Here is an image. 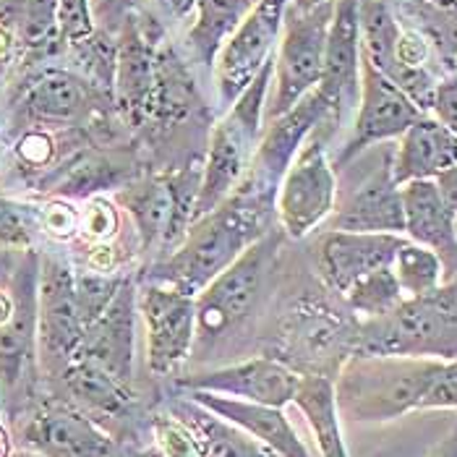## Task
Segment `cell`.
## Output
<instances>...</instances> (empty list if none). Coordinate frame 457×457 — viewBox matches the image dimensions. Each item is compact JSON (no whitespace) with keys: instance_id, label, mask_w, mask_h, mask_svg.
Here are the masks:
<instances>
[{"instance_id":"6da1fadb","label":"cell","mask_w":457,"mask_h":457,"mask_svg":"<svg viewBox=\"0 0 457 457\" xmlns=\"http://www.w3.org/2000/svg\"><path fill=\"white\" fill-rule=\"evenodd\" d=\"M115 42L112 107L123 131L137 144L168 139L204 107L168 27L146 8L134 5L123 13Z\"/></svg>"},{"instance_id":"7a4b0ae2","label":"cell","mask_w":457,"mask_h":457,"mask_svg":"<svg viewBox=\"0 0 457 457\" xmlns=\"http://www.w3.org/2000/svg\"><path fill=\"white\" fill-rule=\"evenodd\" d=\"M275 199L278 194L241 180L228 199L191 222L180 246L162 256L144 280L196 295L212 278L272 230Z\"/></svg>"},{"instance_id":"3957f363","label":"cell","mask_w":457,"mask_h":457,"mask_svg":"<svg viewBox=\"0 0 457 457\" xmlns=\"http://www.w3.org/2000/svg\"><path fill=\"white\" fill-rule=\"evenodd\" d=\"M29 129L89 131L97 144L110 146L123 131L112 95L63 63H47L16 79L8 95V129L16 137Z\"/></svg>"},{"instance_id":"277c9868","label":"cell","mask_w":457,"mask_h":457,"mask_svg":"<svg viewBox=\"0 0 457 457\" xmlns=\"http://www.w3.org/2000/svg\"><path fill=\"white\" fill-rule=\"evenodd\" d=\"M445 361L353 353L335 377L340 419L387 423L421 411V400Z\"/></svg>"},{"instance_id":"5b68a950","label":"cell","mask_w":457,"mask_h":457,"mask_svg":"<svg viewBox=\"0 0 457 457\" xmlns=\"http://www.w3.org/2000/svg\"><path fill=\"white\" fill-rule=\"evenodd\" d=\"M321 293H301L282 306L270 355L298 374L335 379L343 363L355 353L361 321L343 301L335 303Z\"/></svg>"},{"instance_id":"8992f818","label":"cell","mask_w":457,"mask_h":457,"mask_svg":"<svg viewBox=\"0 0 457 457\" xmlns=\"http://www.w3.org/2000/svg\"><path fill=\"white\" fill-rule=\"evenodd\" d=\"M355 353L403 358H457V278L421 298H405L385 317L361 321Z\"/></svg>"},{"instance_id":"52a82bcc","label":"cell","mask_w":457,"mask_h":457,"mask_svg":"<svg viewBox=\"0 0 457 457\" xmlns=\"http://www.w3.org/2000/svg\"><path fill=\"white\" fill-rule=\"evenodd\" d=\"M275 55L256 73V79L244 89V95L225 107V115L212 126L210 144L202 157V188L196 202V217L214 210L228 199L251 168L259 149L267 118V95L272 89Z\"/></svg>"},{"instance_id":"ba28073f","label":"cell","mask_w":457,"mask_h":457,"mask_svg":"<svg viewBox=\"0 0 457 457\" xmlns=\"http://www.w3.org/2000/svg\"><path fill=\"white\" fill-rule=\"evenodd\" d=\"M199 188L202 157H191L176 168L131 178L115 191V204L131 217L144 251L160 248L168 256L196 220Z\"/></svg>"},{"instance_id":"9c48e42d","label":"cell","mask_w":457,"mask_h":457,"mask_svg":"<svg viewBox=\"0 0 457 457\" xmlns=\"http://www.w3.org/2000/svg\"><path fill=\"white\" fill-rule=\"evenodd\" d=\"M37 280L39 253L29 248L11 278L13 314L0 327V408L11 421L37 403Z\"/></svg>"},{"instance_id":"30bf717a","label":"cell","mask_w":457,"mask_h":457,"mask_svg":"<svg viewBox=\"0 0 457 457\" xmlns=\"http://www.w3.org/2000/svg\"><path fill=\"white\" fill-rule=\"evenodd\" d=\"M332 13H335V0L309 11L287 3L280 42L275 50V73H272L275 92L267 105V120L287 112L312 89H317L324 69V50H327Z\"/></svg>"},{"instance_id":"8fae6325","label":"cell","mask_w":457,"mask_h":457,"mask_svg":"<svg viewBox=\"0 0 457 457\" xmlns=\"http://www.w3.org/2000/svg\"><path fill=\"white\" fill-rule=\"evenodd\" d=\"M280 236H285L282 230H270L196 293V340L212 343L253 312L264 278L275 262Z\"/></svg>"},{"instance_id":"7c38bea8","label":"cell","mask_w":457,"mask_h":457,"mask_svg":"<svg viewBox=\"0 0 457 457\" xmlns=\"http://www.w3.org/2000/svg\"><path fill=\"white\" fill-rule=\"evenodd\" d=\"M84 332L76 301V270L58 253H39L37 351L47 377H58L73 361Z\"/></svg>"},{"instance_id":"4fadbf2b","label":"cell","mask_w":457,"mask_h":457,"mask_svg":"<svg viewBox=\"0 0 457 457\" xmlns=\"http://www.w3.org/2000/svg\"><path fill=\"white\" fill-rule=\"evenodd\" d=\"M337 204V176L327 157L324 139L312 134L298 149L287 173L280 180L275 214L282 233L293 241L312 236L327 222Z\"/></svg>"},{"instance_id":"5bb4252c","label":"cell","mask_w":457,"mask_h":457,"mask_svg":"<svg viewBox=\"0 0 457 457\" xmlns=\"http://www.w3.org/2000/svg\"><path fill=\"white\" fill-rule=\"evenodd\" d=\"M137 306L152 377H176L196 345V295L141 280Z\"/></svg>"},{"instance_id":"9a60e30c","label":"cell","mask_w":457,"mask_h":457,"mask_svg":"<svg viewBox=\"0 0 457 457\" xmlns=\"http://www.w3.org/2000/svg\"><path fill=\"white\" fill-rule=\"evenodd\" d=\"M287 0H256L244 21L225 39L214 58V87L222 107H230L275 55Z\"/></svg>"},{"instance_id":"2e32d148","label":"cell","mask_w":457,"mask_h":457,"mask_svg":"<svg viewBox=\"0 0 457 457\" xmlns=\"http://www.w3.org/2000/svg\"><path fill=\"white\" fill-rule=\"evenodd\" d=\"M358 110L353 120L348 141L337 149L332 168H348L363 152L377 144L400 139L408 126H413L423 110L400 87H395L385 73L361 58V87H358Z\"/></svg>"},{"instance_id":"e0dca14e","label":"cell","mask_w":457,"mask_h":457,"mask_svg":"<svg viewBox=\"0 0 457 457\" xmlns=\"http://www.w3.org/2000/svg\"><path fill=\"white\" fill-rule=\"evenodd\" d=\"M21 445L39 457H118L115 439L66 397H39L19 428Z\"/></svg>"},{"instance_id":"ac0fdd59","label":"cell","mask_w":457,"mask_h":457,"mask_svg":"<svg viewBox=\"0 0 457 457\" xmlns=\"http://www.w3.org/2000/svg\"><path fill=\"white\" fill-rule=\"evenodd\" d=\"M301 374L293 371L272 355H256L238 363H228L220 369L178 377V392H210L220 397L259 403L270 408H285L293 403L298 392Z\"/></svg>"},{"instance_id":"d6986e66","label":"cell","mask_w":457,"mask_h":457,"mask_svg":"<svg viewBox=\"0 0 457 457\" xmlns=\"http://www.w3.org/2000/svg\"><path fill=\"white\" fill-rule=\"evenodd\" d=\"M137 290H139L137 280L126 275V280L120 282L105 312L87 327L79 353L73 355L97 363L110 377H115L129 387H134V361H137V319H139Z\"/></svg>"},{"instance_id":"ffe728a7","label":"cell","mask_w":457,"mask_h":457,"mask_svg":"<svg viewBox=\"0 0 457 457\" xmlns=\"http://www.w3.org/2000/svg\"><path fill=\"white\" fill-rule=\"evenodd\" d=\"M321 123H329V107L321 100L317 89H312L287 112L270 120L244 180L256 188L278 194L280 180L287 173L290 162L295 160L298 149L312 134H317Z\"/></svg>"},{"instance_id":"44dd1931","label":"cell","mask_w":457,"mask_h":457,"mask_svg":"<svg viewBox=\"0 0 457 457\" xmlns=\"http://www.w3.org/2000/svg\"><path fill=\"white\" fill-rule=\"evenodd\" d=\"M358 3L361 0H335V13L327 35L324 69L317 92L329 107L332 126H340L345 112L353 105H358V87H361Z\"/></svg>"},{"instance_id":"7402d4cb","label":"cell","mask_w":457,"mask_h":457,"mask_svg":"<svg viewBox=\"0 0 457 457\" xmlns=\"http://www.w3.org/2000/svg\"><path fill=\"white\" fill-rule=\"evenodd\" d=\"M405 236L389 233H348L327 230L317 241V272L321 285L332 295H343L353 282L392 267V259Z\"/></svg>"},{"instance_id":"603a6c76","label":"cell","mask_w":457,"mask_h":457,"mask_svg":"<svg viewBox=\"0 0 457 457\" xmlns=\"http://www.w3.org/2000/svg\"><path fill=\"white\" fill-rule=\"evenodd\" d=\"M327 222L329 230L405 236L403 188L392 178V154L382 160L371 176L363 178L345 199H337Z\"/></svg>"},{"instance_id":"cb8c5ba5","label":"cell","mask_w":457,"mask_h":457,"mask_svg":"<svg viewBox=\"0 0 457 457\" xmlns=\"http://www.w3.org/2000/svg\"><path fill=\"white\" fill-rule=\"evenodd\" d=\"M403 212H405V238L431 248L442 267L445 280L457 278V220L439 196L434 180L403 183Z\"/></svg>"},{"instance_id":"d4e9b609","label":"cell","mask_w":457,"mask_h":457,"mask_svg":"<svg viewBox=\"0 0 457 457\" xmlns=\"http://www.w3.org/2000/svg\"><path fill=\"white\" fill-rule=\"evenodd\" d=\"M199 405L210 408L220 419L236 423L251 434L256 442L270 447L278 457H314L306 442L298 436L295 426L285 416V408H270L259 403H246V400H233V397H220L210 392H183Z\"/></svg>"},{"instance_id":"484cf974","label":"cell","mask_w":457,"mask_h":457,"mask_svg":"<svg viewBox=\"0 0 457 457\" xmlns=\"http://www.w3.org/2000/svg\"><path fill=\"white\" fill-rule=\"evenodd\" d=\"M457 165V139L431 112L408 126L392 154V178L397 186L411 180H434Z\"/></svg>"},{"instance_id":"4316f807","label":"cell","mask_w":457,"mask_h":457,"mask_svg":"<svg viewBox=\"0 0 457 457\" xmlns=\"http://www.w3.org/2000/svg\"><path fill=\"white\" fill-rule=\"evenodd\" d=\"M63 389L66 400H71L76 408L89 413L95 421L97 419H126L137 403L134 387L118 382L110 377L105 369L87 358H73L69 366L55 377Z\"/></svg>"},{"instance_id":"83f0119b","label":"cell","mask_w":457,"mask_h":457,"mask_svg":"<svg viewBox=\"0 0 457 457\" xmlns=\"http://www.w3.org/2000/svg\"><path fill=\"white\" fill-rule=\"evenodd\" d=\"M168 411L191 428L202 457H278L244 428L220 419L183 392H178L168 403Z\"/></svg>"},{"instance_id":"f1b7e54d","label":"cell","mask_w":457,"mask_h":457,"mask_svg":"<svg viewBox=\"0 0 457 457\" xmlns=\"http://www.w3.org/2000/svg\"><path fill=\"white\" fill-rule=\"evenodd\" d=\"M63 58V45L58 35V0H27L19 35H16V58L13 76H24L29 71L58 63Z\"/></svg>"},{"instance_id":"f546056e","label":"cell","mask_w":457,"mask_h":457,"mask_svg":"<svg viewBox=\"0 0 457 457\" xmlns=\"http://www.w3.org/2000/svg\"><path fill=\"white\" fill-rule=\"evenodd\" d=\"M298 411L309 423L314 442L321 457H351L345 436H343V419L337 411L335 397V379L317 377V374H301L298 392L293 397Z\"/></svg>"},{"instance_id":"4dcf8cb0","label":"cell","mask_w":457,"mask_h":457,"mask_svg":"<svg viewBox=\"0 0 457 457\" xmlns=\"http://www.w3.org/2000/svg\"><path fill=\"white\" fill-rule=\"evenodd\" d=\"M256 0H196L194 21L186 32V50L204 69L214 66V58L225 39L244 21Z\"/></svg>"},{"instance_id":"1f68e13d","label":"cell","mask_w":457,"mask_h":457,"mask_svg":"<svg viewBox=\"0 0 457 457\" xmlns=\"http://www.w3.org/2000/svg\"><path fill=\"white\" fill-rule=\"evenodd\" d=\"M340 301L358 321H369V319H379L395 312L405 301V295L397 285L392 267H382V270L353 282L351 287L340 295Z\"/></svg>"},{"instance_id":"d6a6232c","label":"cell","mask_w":457,"mask_h":457,"mask_svg":"<svg viewBox=\"0 0 457 457\" xmlns=\"http://www.w3.org/2000/svg\"><path fill=\"white\" fill-rule=\"evenodd\" d=\"M392 272L405 298H421L445 282V267L439 256L431 248L413 244L411 238H403L392 259Z\"/></svg>"},{"instance_id":"836d02e7","label":"cell","mask_w":457,"mask_h":457,"mask_svg":"<svg viewBox=\"0 0 457 457\" xmlns=\"http://www.w3.org/2000/svg\"><path fill=\"white\" fill-rule=\"evenodd\" d=\"M39 236V207L0 196V248L29 251Z\"/></svg>"},{"instance_id":"e575fe53","label":"cell","mask_w":457,"mask_h":457,"mask_svg":"<svg viewBox=\"0 0 457 457\" xmlns=\"http://www.w3.org/2000/svg\"><path fill=\"white\" fill-rule=\"evenodd\" d=\"M120 230V207L105 199L92 196L79 210V238L87 244H112Z\"/></svg>"},{"instance_id":"d590c367","label":"cell","mask_w":457,"mask_h":457,"mask_svg":"<svg viewBox=\"0 0 457 457\" xmlns=\"http://www.w3.org/2000/svg\"><path fill=\"white\" fill-rule=\"evenodd\" d=\"M100 27L95 24V11L92 0H58V35L63 53L89 39Z\"/></svg>"},{"instance_id":"8d00e7d4","label":"cell","mask_w":457,"mask_h":457,"mask_svg":"<svg viewBox=\"0 0 457 457\" xmlns=\"http://www.w3.org/2000/svg\"><path fill=\"white\" fill-rule=\"evenodd\" d=\"M39 233L58 244L79 238V210L69 199H50L39 207Z\"/></svg>"},{"instance_id":"74e56055","label":"cell","mask_w":457,"mask_h":457,"mask_svg":"<svg viewBox=\"0 0 457 457\" xmlns=\"http://www.w3.org/2000/svg\"><path fill=\"white\" fill-rule=\"evenodd\" d=\"M421 411H457V358L442 363L436 379L421 400Z\"/></svg>"},{"instance_id":"f35d334b","label":"cell","mask_w":457,"mask_h":457,"mask_svg":"<svg viewBox=\"0 0 457 457\" xmlns=\"http://www.w3.org/2000/svg\"><path fill=\"white\" fill-rule=\"evenodd\" d=\"M442 126L450 129V134L457 139V71L455 73H447L436 92H434V103L428 110Z\"/></svg>"},{"instance_id":"ab89813d","label":"cell","mask_w":457,"mask_h":457,"mask_svg":"<svg viewBox=\"0 0 457 457\" xmlns=\"http://www.w3.org/2000/svg\"><path fill=\"white\" fill-rule=\"evenodd\" d=\"M141 8H146L152 16H157L165 24V21H180L188 13H194L196 0H146V5Z\"/></svg>"},{"instance_id":"60d3db41","label":"cell","mask_w":457,"mask_h":457,"mask_svg":"<svg viewBox=\"0 0 457 457\" xmlns=\"http://www.w3.org/2000/svg\"><path fill=\"white\" fill-rule=\"evenodd\" d=\"M434 183L439 188L442 202L447 204V210L453 212L457 220V165L450 168V170H445V173H439V176L434 178Z\"/></svg>"},{"instance_id":"b9f144b4","label":"cell","mask_w":457,"mask_h":457,"mask_svg":"<svg viewBox=\"0 0 457 457\" xmlns=\"http://www.w3.org/2000/svg\"><path fill=\"white\" fill-rule=\"evenodd\" d=\"M423 457H457V421L450 426V431Z\"/></svg>"},{"instance_id":"7bdbcfd3","label":"cell","mask_w":457,"mask_h":457,"mask_svg":"<svg viewBox=\"0 0 457 457\" xmlns=\"http://www.w3.org/2000/svg\"><path fill=\"white\" fill-rule=\"evenodd\" d=\"M13 314V295L11 287H0V327Z\"/></svg>"},{"instance_id":"ee69618b","label":"cell","mask_w":457,"mask_h":457,"mask_svg":"<svg viewBox=\"0 0 457 457\" xmlns=\"http://www.w3.org/2000/svg\"><path fill=\"white\" fill-rule=\"evenodd\" d=\"M0 416H3V408H0ZM13 453V442H11V434L5 428V423L0 419V457H11Z\"/></svg>"},{"instance_id":"f6af8a7d","label":"cell","mask_w":457,"mask_h":457,"mask_svg":"<svg viewBox=\"0 0 457 457\" xmlns=\"http://www.w3.org/2000/svg\"><path fill=\"white\" fill-rule=\"evenodd\" d=\"M290 5H295V8H303V11H309V8H317V5H324V3H329V0H287Z\"/></svg>"},{"instance_id":"bcb514c9","label":"cell","mask_w":457,"mask_h":457,"mask_svg":"<svg viewBox=\"0 0 457 457\" xmlns=\"http://www.w3.org/2000/svg\"><path fill=\"white\" fill-rule=\"evenodd\" d=\"M416 3H423V5H431V8H453L457 0H416Z\"/></svg>"},{"instance_id":"7dc6e473","label":"cell","mask_w":457,"mask_h":457,"mask_svg":"<svg viewBox=\"0 0 457 457\" xmlns=\"http://www.w3.org/2000/svg\"><path fill=\"white\" fill-rule=\"evenodd\" d=\"M131 457H165V455H162V453H157L152 445H146V447H139V450H137Z\"/></svg>"},{"instance_id":"c3c4849f","label":"cell","mask_w":457,"mask_h":457,"mask_svg":"<svg viewBox=\"0 0 457 457\" xmlns=\"http://www.w3.org/2000/svg\"><path fill=\"white\" fill-rule=\"evenodd\" d=\"M112 5H115V8H120V11L126 13V11H131L134 5H139V0H112Z\"/></svg>"},{"instance_id":"681fc988","label":"cell","mask_w":457,"mask_h":457,"mask_svg":"<svg viewBox=\"0 0 457 457\" xmlns=\"http://www.w3.org/2000/svg\"><path fill=\"white\" fill-rule=\"evenodd\" d=\"M0 5H3V0H0Z\"/></svg>"}]
</instances>
